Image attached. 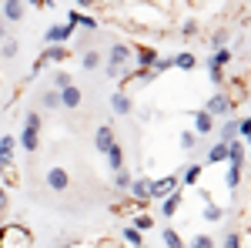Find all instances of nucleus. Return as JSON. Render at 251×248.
<instances>
[{
  "label": "nucleus",
  "mask_w": 251,
  "mask_h": 248,
  "mask_svg": "<svg viewBox=\"0 0 251 248\" xmlns=\"http://www.w3.org/2000/svg\"><path fill=\"white\" fill-rule=\"evenodd\" d=\"M191 248H214V242L208 238V235H198V238L191 242Z\"/></svg>",
  "instance_id": "obj_31"
},
{
  "label": "nucleus",
  "mask_w": 251,
  "mask_h": 248,
  "mask_svg": "<svg viewBox=\"0 0 251 248\" xmlns=\"http://www.w3.org/2000/svg\"><path fill=\"white\" fill-rule=\"evenodd\" d=\"M107 165H111V168H124V151H121V144H111V148H107Z\"/></svg>",
  "instance_id": "obj_13"
},
{
  "label": "nucleus",
  "mask_w": 251,
  "mask_h": 248,
  "mask_svg": "<svg viewBox=\"0 0 251 248\" xmlns=\"http://www.w3.org/2000/svg\"><path fill=\"white\" fill-rule=\"evenodd\" d=\"M228 158H231V165H241L245 161V148L238 141H228Z\"/></svg>",
  "instance_id": "obj_16"
},
{
  "label": "nucleus",
  "mask_w": 251,
  "mask_h": 248,
  "mask_svg": "<svg viewBox=\"0 0 251 248\" xmlns=\"http://www.w3.org/2000/svg\"><path fill=\"white\" fill-rule=\"evenodd\" d=\"M177 188V178H161V181H148V198H168Z\"/></svg>",
  "instance_id": "obj_2"
},
{
  "label": "nucleus",
  "mask_w": 251,
  "mask_h": 248,
  "mask_svg": "<svg viewBox=\"0 0 251 248\" xmlns=\"http://www.w3.org/2000/svg\"><path fill=\"white\" fill-rule=\"evenodd\" d=\"M111 108H114L117 114H127V111H131V97L127 94H114L111 97Z\"/></svg>",
  "instance_id": "obj_15"
},
{
  "label": "nucleus",
  "mask_w": 251,
  "mask_h": 248,
  "mask_svg": "<svg viewBox=\"0 0 251 248\" xmlns=\"http://www.w3.org/2000/svg\"><path fill=\"white\" fill-rule=\"evenodd\" d=\"M67 57H71V51H67V47H60V44H54V47H47V54L37 60V71L47 64V60H67Z\"/></svg>",
  "instance_id": "obj_7"
},
{
  "label": "nucleus",
  "mask_w": 251,
  "mask_h": 248,
  "mask_svg": "<svg viewBox=\"0 0 251 248\" xmlns=\"http://www.w3.org/2000/svg\"><path fill=\"white\" fill-rule=\"evenodd\" d=\"M20 144H24V151H37V144H40V114L37 111H27V117H24Z\"/></svg>",
  "instance_id": "obj_1"
},
{
  "label": "nucleus",
  "mask_w": 251,
  "mask_h": 248,
  "mask_svg": "<svg viewBox=\"0 0 251 248\" xmlns=\"http://www.w3.org/2000/svg\"><path fill=\"white\" fill-rule=\"evenodd\" d=\"M171 64H174V67H181V71H191V67H194V57H191V54H177Z\"/></svg>",
  "instance_id": "obj_20"
},
{
  "label": "nucleus",
  "mask_w": 251,
  "mask_h": 248,
  "mask_svg": "<svg viewBox=\"0 0 251 248\" xmlns=\"http://www.w3.org/2000/svg\"><path fill=\"white\" fill-rule=\"evenodd\" d=\"M208 71H211V81H214V84H221V81H225V74H221V67H214V64H208Z\"/></svg>",
  "instance_id": "obj_35"
},
{
  "label": "nucleus",
  "mask_w": 251,
  "mask_h": 248,
  "mask_svg": "<svg viewBox=\"0 0 251 248\" xmlns=\"http://www.w3.org/2000/svg\"><path fill=\"white\" fill-rule=\"evenodd\" d=\"M124 238H127L131 245H141V231L137 228H124Z\"/></svg>",
  "instance_id": "obj_33"
},
{
  "label": "nucleus",
  "mask_w": 251,
  "mask_h": 248,
  "mask_svg": "<svg viewBox=\"0 0 251 248\" xmlns=\"http://www.w3.org/2000/svg\"><path fill=\"white\" fill-rule=\"evenodd\" d=\"M194 144H198V134H188V131L181 134V148H184V151H191Z\"/></svg>",
  "instance_id": "obj_27"
},
{
  "label": "nucleus",
  "mask_w": 251,
  "mask_h": 248,
  "mask_svg": "<svg viewBox=\"0 0 251 248\" xmlns=\"http://www.w3.org/2000/svg\"><path fill=\"white\" fill-rule=\"evenodd\" d=\"M198 174H201V168H198V165H191V168L184 171V185H194V181H198Z\"/></svg>",
  "instance_id": "obj_32"
},
{
  "label": "nucleus",
  "mask_w": 251,
  "mask_h": 248,
  "mask_svg": "<svg viewBox=\"0 0 251 248\" xmlns=\"http://www.w3.org/2000/svg\"><path fill=\"white\" fill-rule=\"evenodd\" d=\"M234 134H238V124H234V121H228V124L221 128V141L228 144V141H234Z\"/></svg>",
  "instance_id": "obj_23"
},
{
  "label": "nucleus",
  "mask_w": 251,
  "mask_h": 248,
  "mask_svg": "<svg viewBox=\"0 0 251 248\" xmlns=\"http://www.w3.org/2000/svg\"><path fill=\"white\" fill-rule=\"evenodd\" d=\"M71 34H74V27H71V24H57V27H50V30H47V44H60V40L71 37Z\"/></svg>",
  "instance_id": "obj_9"
},
{
  "label": "nucleus",
  "mask_w": 251,
  "mask_h": 248,
  "mask_svg": "<svg viewBox=\"0 0 251 248\" xmlns=\"http://www.w3.org/2000/svg\"><path fill=\"white\" fill-rule=\"evenodd\" d=\"M20 17H24V0H3V20L14 24Z\"/></svg>",
  "instance_id": "obj_6"
},
{
  "label": "nucleus",
  "mask_w": 251,
  "mask_h": 248,
  "mask_svg": "<svg viewBox=\"0 0 251 248\" xmlns=\"http://www.w3.org/2000/svg\"><path fill=\"white\" fill-rule=\"evenodd\" d=\"M131 57V51H127V47H124V44H117L114 51H111V64H107V67H124V60Z\"/></svg>",
  "instance_id": "obj_11"
},
{
  "label": "nucleus",
  "mask_w": 251,
  "mask_h": 248,
  "mask_svg": "<svg viewBox=\"0 0 251 248\" xmlns=\"http://www.w3.org/2000/svg\"><path fill=\"white\" fill-rule=\"evenodd\" d=\"M228 111H231V101H228V97L225 94H214L211 101H208V114H228Z\"/></svg>",
  "instance_id": "obj_8"
},
{
  "label": "nucleus",
  "mask_w": 251,
  "mask_h": 248,
  "mask_svg": "<svg viewBox=\"0 0 251 248\" xmlns=\"http://www.w3.org/2000/svg\"><path fill=\"white\" fill-rule=\"evenodd\" d=\"M47 185H50L54 191H64L67 185H71V174L64 171V168H50V171H47Z\"/></svg>",
  "instance_id": "obj_4"
},
{
  "label": "nucleus",
  "mask_w": 251,
  "mask_h": 248,
  "mask_svg": "<svg viewBox=\"0 0 251 248\" xmlns=\"http://www.w3.org/2000/svg\"><path fill=\"white\" fill-rule=\"evenodd\" d=\"M94 144H97V151H107L111 144H114V131L104 124V128H97V134H94Z\"/></svg>",
  "instance_id": "obj_10"
},
{
  "label": "nucleus",
  "mask_w": 251,
  "mask_h": 248,
  "mask_svg": "<svg viewBox=\"0 0 251 248\" xmlns=\"http://www.w3.org/2000/svg\"><path fill=\"white\" fill-rule=\"evenodd\" d=\"M194 128H198V134H208L211 131V114L208 111H198L194 114Z\"/></svg>",
  "instance_id": "obj_14"
},
{
  "label": "nucleus",
  "mask_w": 251,
  "mask_h": 248,
  "mask_svg": "<svg viewBox=\"0 0 251 248\" xmlns=\"http://www.w3.org/2000/svg\"><path fill=\"white\" fill-rule=\"evenodd\" d=\"M161 238H164V245H168V248H184V245H181V238H177V235H174L171 228H164V231H161Z\"/></svg>",
  "instance_id": "obj_21"
},
{
  "label": "nucleus",
  "mask_w": 251,
  "mask_h": 248,
  "mask_svg": "<svg viewBox=\"0 0 251 248\" xmlns=\"http://www.w3.org/2000/svg\"><path fill=\"white\" fill-rule=\"evenodd\" d=\"M137 57H141V64H144V67H154L157 54H154V51H141V54H137Z\"/></svg>",
  "instance_id": "obj_28"
},
{
  "label": "nucleus",
  "mask_w": 251,
  "mask_h": 248,
  "mask_svg": "<svg viewBox=\"0 0 251 248\" xmlns=\"http://www.w3.org/2000/svg\"><path fill=\"white\" fill-rule=\"evenodd\" d=\"M14 148H17V141H14L10 134H3V138H0V171L14 165Z\"/></svg>",
  "instance_id": "obj_3"
},
{
  "label": "nucleus",
  "mask_w": 251,
  "mask_h": 248,
  "mask_svg": "<svg viewBox=\"0 0 251 248\" xmlns=\"http://www.w3.org/2000/svg\"><path fill=\"white\" fill-rule=\"evenodd\" d=\"M3 208H7V191L0 188V215H3Z\"/></svg>",
  "instance_id": "obj_39"
},
{
  "label": "nucleus",
  "mask_w": 251,
  "mask_h": 248,
  "mask_svg": "<svg viewBox=\"0 0 251 248\" xmlns=\"http://www.w3.org/2000/svg\"><path fill=\"white\" fill-rule=\"evenodd\" d=\"M151 225H154V221H151L148 215H141V218H137V221H134V228H137V231H141V228H151Z\"/></svg>",
  "instance_id": "obj_36"
},
{
  "label": "nucleus",
  "mask_w": 251,
  "mask_h": 248,
  "mask_svg": "<svg viewBox=\"0 0 251 248\" xmlns=\"http://www.w3.org/2000/svg\"><path fill=\"white\" fill-rule=\"evenodd\" d=\"M127 188H131V198H137V201L148 198V181H134V185H127Z\"/></svg>",
  "instance_id": "obj_19"
},
{
  "label": "nucleus",
  "mask_w": 251,
  "mask_h": 248,
  "mask_svg": "<svg viewBox=\"0 0 251 248\" xmlns=\"http://www.w3.org/2000/svg\"><path fill=\"white\" fill-rule=\"evenodd\" d=\"M84 67H87V71L100 67V54H97V51H87V54H84Z\"/></svg>",
  "instance_id": "obj_22"
},
{
  "label": "nucleus",
  "mask_w": 251,
  "mask_h": 248,
  "mask_svg": "<svg viewBox=\"0 0 251 248\" xmlns=\"http://www.w3.org/2000/svg\"><path fill=\"white\" fill-rule=\"evenodd\" d=\"M204 218H208V221H221V208H218V205H208V208H204Z\"/></svg>",
  "instance_id": "obj_30"
},
{
  "label": "nucleus",
  "mask_w": 251,
  "mask_h": 248,
  "mask_svg": "<svg viewBox=\"0 0 251 248\" xmlns=\"http://www.w3.org/2000/svg\"><path fill=\"white\" fill-rule=\"evenodd\" d=\"M91 3H94V0H77V7H91Z\"/></svg>",
  "instance_id": "obj_40"
},
{
  "label": "nucleus",
  "mask_w": 251,
  "mask_h": 248,
  "mask_svg": "<svg viewBox=\"0 0 251 248\" xmlns=\"http://www.w3.org/2000/svg\"><path fill=\"white\" fill-rule=\"evenodd\" d=\"M71 27H84V30H94L97 27V20H91V17H84V14H77V10H71V20H67Z\"/></svg>",
  "instance_id": "obj_12"
},
{
  "label": "nucleus",
  "mask_w": 251,
  "mask_h": 248,
  "mask_svg": "<svg viewBox=\"0 0 251 248\" xmlns=\"http://www.w3.org/2000/svg\"><path fill=\"white\" fill-rule=\"evenodd\" d=\"M127 185H131V174L124 168H117V188H127Z\"/></svg>",
  "instance_id": "obj_34"
},
{
  "label": "nucleus",
  "mask_w": 251,
  "mask_h": 248,
  "mask_svg": "<svg viewBox=\"0 0 251 248\" xmlns=\"http://www.w3.org/2000/svg\"><path fill=\"white\" fill-rule=\"evenodd\" d=\"M177 205H181V194H177V191H171V194L164 198V208H161V215H174V211H177Z\"/></svg>",
  "instance_id": "obj_17"
},
{
  "label": "nucleus",
  "mask_w": 251,
  "mask_h": 248,
  "mask_svg": "<svg viewBox=\"0 0 251 248\" xmlns=\"http://www.w3.org/2000/svg\"><path fill=\"white\" fill-rule=\"evenodd\" d=\"M238 181H241V165H231V171H228V188H238Z\"/></svg>",
  "instance_id": "obj_24"
},
{
  "label": "nucleus",
  "mask_w": 251,
  "mask_h": 248,
  "mask_svg": "<svg viewBox=\"0 0 251 248\" xmlns=\"http://www.w3.org/2000/svg\"><path fill=\"white\" fill-rule=\"evenodd\" d=\"M0 54H3V57H17V40H3Z\"/></svg>",
  "instance_id": "obj_25"
},
{
  "label": "nucleus",
  "mask_w": 251,
  "mask_h": 248,
  "mask_svg": "<svg viewBox=\"0 0 251 248\" xmlns=\"http://www.w3.org/2000/svg\"><path fill=\"white\" fill-rule=\"evenodd\" d=\"M225 248H241V238H238V235H228V238H225Z\"/></svg>",
  "instance_id": "obj_37"
},
{
  "label": "nucleus",
  "mask_w": 251,
  "mask_h": 248,
  "mask_svg": "<svg viewBox=\"0 0 251 248\" xmlns=\"http://www.w3.org/2000/svg\"><path fill=\"white\" fill-rule=\"evenodd\" d=\"M44 104H47V108H60V94L57 91H47V94H44Z\"/></svg>",
  "instance_id": "obj_29"
},
{
  "label": "nucleus",
  "mask_w": 251,
  "mask_h": 248,
  "mask_svg": "<svg viewBox=\"0 0 251 248\" xmlns=\"http://www.w3.org/2000/svg\"><path fill=\"white\" fill-rule=\"evenodd\" d=\"M54 84H57V87H67V84H71V77H67V74H57V77H54Z\"/></svg>",
  "instance_id": "obj_38"
},
{
  "label": "nucleus",
  "mask_w": 251,
  "mask_h": 248,
  "mask_svg": "<svg viewBox=\"0 0 251 248\" xmlns=\"http://www.w3.org/2000/svg\"><path fill=\"white\" fill-rule=\"evenodd\" d=\"M228 60H231V51H225V47H221V51L211 57V64H214V67H221V64H228Z\"/></svg>",
  "instance_id": "obj_26"
},
{
  "label": "nucleus",
  "mask_w": 251,
  "mask_h": 248,
  "mask_svg": "<svg viewBox=\"0 0 251 248\" xmlns=\"http://www.w3.org/2000/svg\"><path fill=\"white\" fill-rule=\"evenodd\" d=\"M225 158H228V144H225V141H221V144H214L211 151H208V161H225Z\"/></svg>",
  "instance_id": "obj_18"
},
{
  "label": "nucleus",
  "mask_w": 251,
  "mask_h": 248,
  "mask_svg": "<svg viewBox=\"0 0 251 248\" xmlns=\"http://www.w3.org/2000/svg\"><path fill=\"white\" fill-rule=\"evenodd\" d=\"M60 108H80V91L74 84L60 87Z\"/></svg>",
  "instance_id": "obj_5"
}]
</instances>
